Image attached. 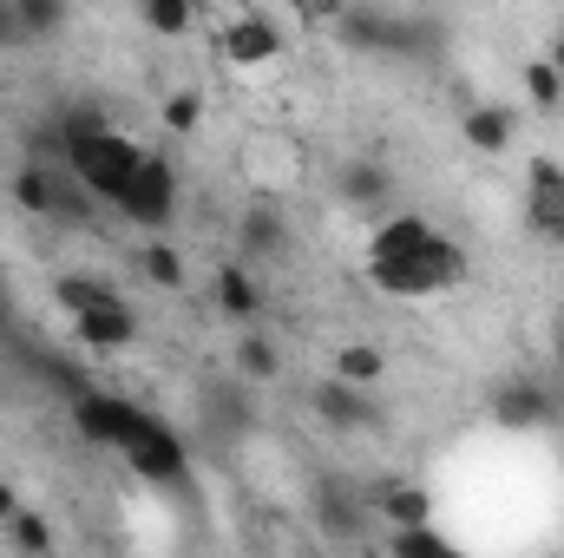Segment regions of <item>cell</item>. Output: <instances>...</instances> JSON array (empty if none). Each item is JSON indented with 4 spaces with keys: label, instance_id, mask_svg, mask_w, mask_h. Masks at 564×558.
<instances>
[{
    "label": "cell",
    "instance_id": "11",
    "mask_svg": "<svg viewBox=\"0 0 564 558\" xmlns=\"http://www.w3.org/2000/svg\"><path fill=\"white\" fill-rule=\"evenodd\" d=\"M308 401H315V415L328 420V427H375V401H368V388H355V382H341V375H328Z\"/></svg>",
    "mask_w": 564,
    "mask_h": 558
},
{
    "label": "cell",
    "instance_id": "14",
    "mask_svg": "<svg viewBox=\"0 0 564 558\" xmlns=\"http://www.w3.org/2000/svg\"><path fill=\"white\" fill-rule=\"evenodd\" d=\"M426 237H433V224L414 217V211H401V217H381L375 224V244H368V257H414L426 250Z\"/></svg>",
    "mask_w": 564,
    "mask_h": 558
},
{
    "label": "cell",
    "instance_id": "9",
    "mask_svg": "<svg viewBox=\"0 0 564 558\" xmlns=\"http://www.w3.org/2000/svg\"><path fill=\"white\" fill-rule=\"evenodd\" d=\"M335 197H341L348 211H375V204L394 197V171H388L381 158H348V164L335 171Z\"/></svg>",
    "mask_w": 564,
    "mask_h": 558
},
{
    "label": "cell",
    "instance_id": "29",
    "mask_svg": "<svg viewBox=\"0 0 564 558\" xmlns=\"http://www.w3.org/2000/svg\"><path fill=\"white\" fill-rule=\"evenodd\" d=\"M302 13H328V20H341V0H302Z\"/></svg>",
    "mask_w": 564,
    "mask_h": 558
},
{
    "label": "cell",
    "instance_id": "31",
    "mask_svg": "<svg viewBox=\"0 0 564 558\" xmlns=\"http://www.w3.org/2000/svg\"><path fill=\"white\" fill-rule=\"evenodd\" d=\"M558 362H564V322H558Z\"/></svg>",
    "mask_w": 564,
    "mask_h": 558
},
{
    "label": "cell",
    "instance_id": "20",
    "mask_svg": "<svg viewBox=\"0 0 564 558\" xmlns=\"http://www.w3.org/2000/svg\"><path fill=\"white\" fill-rule=\"evenodd\" d=\"M0 533H7V546H13V552H53V526H46V519H40V513H33V506H20V513H13V519H7V526H0Z\"/></svg>",
    "mask_w": 564,
    "mask_h": 558
},
{
    "label": "cell",
    "instance_id": "17",
    "mask_svg": "<svg viewBox=\"0 0 564 558\" xmlns=\"http://www.w3.org/2000/svg\"><path fill=\"white\" fill-rule=\"evenodd\" d=\"M230 362H237V375H243V382H276V375H282V355H276V342H270V335H243V342L230 348Z\"/></svg>",
    "mask_w": 564,
    "mask_h": 558
},
{
    "label": "cell",
    "instance_id": "26",
    "mask_svg": "<svg viewBox=\"0 0 564 558\" xmlns=\"http://www.w3.org/2000/svg\"><path fill=\"white\" fill-rule=\"evenodd\" d=\"M158 119H164V132H177V139H191V132H197V119H204V99H197V93H171Z\"/></svg>",
    "mask_w": 564,
    "mask_h": 558
},
{
    "label": "cell",
    "instance_id": "12",
    "mask_svg": "<svg viewBox=\"0 0 564 558\" xmlns=\"http://www.w3.org/2000/svg\"><path fill=\"white\" fill-rule=\"evenodd\" d=\"M512 132H519V119H512V106H473L466 119H459V139L473 144V151H506L512 144Z\"/></svg>",
    "mask_w": 564,
    "mask_h": 558
},
{
    "label": "cell",
    "instance_id": "13",
    "mask_svg": "<svg viewBox=\"0 0 564 558\" xmlns=\"http://www.w3.org/2000/svg\"><path fill=\"white\" fill-rule=\"evenodd\" d=\"M210 296H217V309H224L230 322H250V315L263 309V289H257V277H250L243 264H224V270L210 277Z\"/></svg>",
    "mask_w": 564,
    "mask_h": 558
},
{
    "label": "cell",
    "instance_id": "25",
    "mask_svg": "<svg viewBox=\"0 0 564 558\" xmlns=\"http://www.w3.org/2000/svg\"><path fill=\"white\" fill-rule=\"evenodd\" d=\"M66 13H73L66 0H20V26H26V40H33V46H40V40H53V33L66 26Z\"/></svg>",
    "mask_w": 564,
    "mask_h": 558
},
{
    "label": "cell",
    "instance_id": "10",
    "mask_svg": "<svg viewBox=\"0 0 564 558\" xmlns=\"http://www.w3.org/2000/svg\"><path fill=\"white\" fill-rule=\"evenodd\" d=\"M237 250H243V257H282V250H289V217H282L270 197L237 217Z\"/></svg>",
    "mask_w": 564,
    "mask_h": 558
},
{
    "label": "cell",
    "instance_id": "30",
    "mask_svg": "<svg viewBox=\"0 0 564 558\" xmlns=\"http://www.w3.org/2000/svg\"><path fill=\"white\" fill-rule=\"evenodd\" d=\"M552 66H558V73H564V33H558V46H552Z\"/></svg>",
    "mask_w": 564,
    "mask_h": 558
},
{
    "label": "cell",
    "instance_id": "5",
    "mask_svg": "<svg viewBox=\"0 0 564 558\" xmlns=\"http://www.w3.org/2000/svg\"><path fill=\"white\" fill-rule=\"evenodd\" d=\"M73 342L93 348V355H119V348H132V342H139V315H132V302H126V296H106V302L79 309V315H73Z\"/></svg>",
    "mask_w": 564,
    "mask_h": 558
},
{
    "label": "cell",
    "instance_id": "7",
    "mask_svg": "<svg viewBox=\"0 0 564 558\" xmlns=\"http://www.w3.org/2000/svg\"><path fill=\"white\" fill-rule=\"evenodd\" d=\"M525 224L545 244L564 250V164L558 158H532V171H525Z\"/></svg>",
    "mask_w": 564,
    "mask_h": 558
},
{
    "label": "cell",
    "instance_id": "1",
    "mask_svg": "<svg viewBox=\"0 0 564 558\" xmlns=\"http://www.w3.org/2000/svg\"><path fill=\"white\" fill-rule=\"evenodd\" d=\"M73 427H79L86 440L126 453V466H132L139 480H151V486H184V480H191L184 440H177L164 420H151L144 408L119 401V395H79V401H73Z\"/></svg>",
    "mask_w": 564,
    "mask_h": 558
},
{
    "label": "cell",
    "instance_id": "18",
    "mask_svg": "<svg viewBox=\"0 0 564 558\" xmlns=\"http://www.w3.org/2000/svg\"><path fill=\"white\" fill-rule=\"evenodd\" d=\"M13 204L26 217H53V171L46 164H20L13 171Z\"/></svg>",
    "mask_w": 564,
    "mask_h": 558
},
{
    "label": "cell",
    "instance_id": "16",
    "mask_svg": "<svg viewBox=\"0 0 564 558\" xmlns=\"http://www.w3.org/2000/svg\"><path fill=\"white\" fill-rule=\"evenodd\" d=\"M335 375L355 382V388H375V382H388V348H375V342H341V348H335Z\"/></svg>",
    "mask_w": 564,
    "mask_h": 558
},
{
    "label": "cell",
    "instance_id": "2",
    "mask_svg": "<svg viewBox=\"0 0 564 558\" xmlns=\"http://www.w3.org/2000/svg\"><path fill=\"white\" fill-rule=\"evenodd\" d=\"M466 270H473V264H466V250H459L446 230H433L426 250H414V257H368V282H375L381 296H408V302L459 289Z\"/></svg>",
    "mask_w": 564,
    "mask_h": 558
},
{
    "label": "cell",
    "instance_id": "24",
    "mask_svg": "<svg viewBox=\"0 0 564 558\" xmlns=\"http://www.w3.org/2000/svg\"><path fill=\"white\" fill-rule=\"evenodd\" d=\"M525 99H532L539 112H558L564 106V73L552 60H532V66H525Z\"/></svg>",
    "mask_w": 564,
    "mask_h": 558
},
{
    "label": "cell",
    "instance_id": "3",
    "mask_svg": "<svg viewBox=\"0 0 564 558\" xmlns=\"http://www.w3.org/2000/svg\"><path fill=\"white\" fill-rule=\"evenodd\" d=\"M126 224H139V230H164L171 217H177V171L158 158V151H144L139 171L126 178V191H119V204H112Z\"/></svg>",
    "mask_w": 564,
    "mask_h": 558
},
{
    "label": "cell",
    "instance_id": "6",
    "mask_svg": "<svg viewBox=\"0 0 564 558\" xmlns=\"http://www.w3.org/2000/svg\"><path fill=\"white\" fill-rule=\"evenodd\" d=\"M486 408H492V427H506V433H539L558 420V395L545 382H506V388H492Z\"/></svg>",
    "mask_w": 564,
    "mask_h": 558
},
{
    "label": "cell",
    "instance_id": "22",
    "mask_svg": "<svg viewBox=\"0 0 564 558\" xmlns=\"http://www.w3.org/2000/svg\"><path fill=\"white\" fill-rule=\"evenodd\" d=\"M106 296H119L106 277H59L53 282V302H59L66 315H79V309H93V302H106Z\"/></svg>",
    "mask_w": 564,
    "mask_h": 558
},
{
    "label": "cell",
    "instance_id": "4",
    "mask_svg": "<svg viewBox=\"0 0 564 558\" xmlns=\"http://www.w3.org/2000/svg\"><path fill=\"white\" fill-rule=\"evenodd\" d=\"M335 33H341V46H361V53H401V60L433 46L426 26H414V20H388V13H341Z\"/></svg>",
    "mask_w": 564,
    "mask_h": 558
},
{
    "label": "cell",
    "instance_id": "23",
    "mask_svg": "<svg viewBox=\"0 0 564 558\" xmlns=\"http://www.w3.org/2000/svg\"><path fill=\"white\" fill-rule=\"evenodd\" d=\"M139 270H144V282H158V289H184V257H177V244H144Z\"/></svg>",
    "mask_w": 564,
    "mask_h": 558
},
{
    "label": "cell",
    "instance_id": "15",
    "mask_svg": "<svg viewBox=\"0 0 564 558\" xmlns=\"http://www.w3.org/2000/svg\"><path fill=\"white\" fill-rule=\"evenodd\" d=\"M375 513L388 526H421V519H433V493L426 486H408V480H388L381 500H375Z\"/></svg>",
    "mask_w": 564,
    "mask_h": 558
},
{
    "label": "cell",
    "instance_id": "28",
    "mask_svg": "<svg viewBox=\"0 0 564 558\" xmlns=\"http://www.w3.org/2000/svg\"><path fill=\"white\" fill-rule=\"evenodd\" d=\"M13 513H20V493H13V486H7V480H0V526H7V519H13Z\"/></svg>",
    "mask_w": 564,
    "mask_h": 558
},
{
    "label": "cell",
    "instance_id": "27",
    "mask_svg": "<svg viewBox=\"0 0 564 558\" xmlns=\"http://www.w3.org/2000/svg\"><path fill=\"white\" fill-rule=\"evenodd\" d=\"M20 46H33L20 26V0H0V53H20Z\"/></svg>",
    "mask_w": 564,
    "mask_h": 558
},
{
    "label": "cell",
    "instance_id": "21",
    "mask_svg": "<svg viewBox=\"0 0 564 558\" xmlns=\"http://www.w3.org/2000/svg\"><path fill=\"white\" fill-rule=\"evenodd\" d=\"M139 13L158 40H177V33H191V20H197L191 0H139Z\"/></svg>",
    "mask_w": 564,
    "mask_h": 558
},
{
    "label": "cell",
    "instance_id": "8",
    "mask_svg": "<svg viewBox=\"0 0 564 558\" xmlns=\"http://www.w3.org/2000/svg\"><path fill=\"white\" fill-rule=\"evenodd\" d=\"M217 53L230 66H270V60H282V26L263 20V13H237V20H224Z\"/></svg>",
    "mask_w": 564,
    "mask_h": 558
},
{
    "label": "cell",
    "instance_id": "19",
    "mask_svg": "<svg viewBox=\"0 0 564 558\" xmlns=\"http://www.w3.org/2000/svg\"><path fill=\"white\" fill-rule=\"evenodd\" d=\"M388 552L394 558H453V539H446V533H433V526H394V533H388Z\"/></svg>",
    "mask_w": 564,
    "mask_h": 558
}]
</instances>
